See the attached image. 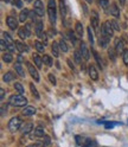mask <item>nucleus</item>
Instances as JSON below:
<instances>
[{"label": "nucleus", "mask_w": 128, "mask_h": 147, "mask_svg": "<svg viewBox=\"0 0 128 147\" xmlns=\"http://www.w3.org/2000/svg\"><path fill=\"white\" fill-rule=\"evenodd\" d=\"M23 126V122H22V119L18 117V116H13L10 121L7 123V127L12 133L17 132L18 129H20V127Z\"/></svg>", "instance_id": "20e7f679"}, {"label": "nucleus", "mask_w": 128, "mask_h": 147, "mask_svg": "<svg viewBox=\"0 0 128 147\" xmlns=\"http://www.w3.org/2000/svg\"><path fill=\"white\" fill-rule=\"evenodd\" d=\"M59 11L62 14V18H64L68 13V7H67V3L65 0H59Z\"/></svg>", "instance_id": "6ab92c4d"}, {"label": "nucleus", "mask_w": 128, "mask_h": 147, "mask_svg": "<svg viewBox=\"0 0 128 147\" xmlns=\"http://www.w3.org/2000/svg\"><path fill=\"white\" fill-rule=\"evenodd\" d=\"M116 50H115V48H109L108 49V56H109V58H110L113 62H115L116 61Z\"/></svg>", "instance_id": "cd10ccee"}, {"label": "nucleus", "mask_w": 128, "mask_h": 147, "mask_svg": "<svg viewBox=\"0 0 128 147\" xmlns=\"http://www.w3.org/2000/svg\"><path fill=\"white\" fill-rule=\"evenodd\" d=\"M26 1H27V3H32V1H33V0H26Z\"/></svg>", "instance_id": "13d9d810"}, {"label": "nucleus", "mask_w": 128, "mask_h": 147, "mask_svg": "<svg viewBox=\"0 0 128 147\" xmlns=\"http://www.w3.org/2000/svg\"><path fill=\"white\" fill-rule=\"evenodd\" d=\"M6 25L8 26V29L15 31L18 29V20L15 19L14 17L8 16V17H6Z\"/></svg>", "instance_id": "6e6552de"}, {"label": "nucleus", "mask_w": 128, "mask_h": 147, "mask_svg": "<svg viewBox=\"0 0 128 147\" xmlns=\"http://www.w3.org/2000/svg\"><path fill=\"white\" fill-rule=\"evenodd\" d=\"M23 62H24L23 56H22V55H18V56H17V63H23Z\"/></svg>", "instance_id": "8fccbe9b"}, {"label": "nucleus", "mask_w": 128, "mask_h": 147, "mask_svg": "<svg viewBox=\"0 0 128 147\" xmlns=\"http://www.w3.org/2000/svg\"><path fill=\"white\" fill-rule=\"evenodd\" d=\"M14 89L18 91V93H19V94H24L25 93V89H24V87H23V84L22 83H19V82H15V83H14Z\"/></svg>", "instance_id": "72a5a7b5"}, {"label": "nucleus", "mask_w": 128, "mask_h": 147, "mask_svg": "<svg viewBox=\"0 0 128 147\" xmlns=\"http://www.w3.org/2000/svg\"><path fill=\"white\" fill-rule=\"evenodd\" d=\"M91 52H93V55H94V57H95V61H96V63H97V65L101 68V69H104V64H103L101 57L98 56V53H97L95 50H91Z\"/></svg>", "instance_id": "a878e982"}, {"label": "nucleus", "mask_w": 128, "mask_h": 147, "mask_svg": "<svg viewBox=\"0 0 128 147\" xmlns=\"http://www.w3.org/2000/svg\"><path fill=\"white\" fill-rule=\"evenodd\" d=\"M4 98H5V89L1 88V89H0V100L3 101Z\"/></svg>", "instance_id": "de8ad7c7"}, {"label": "nucleus", "mask_w": 128, "mask_h": 147, "mask_svg": "<svg viewBox=\"0 0 128 147\" xmlns=\"http://www.w3.org/2000/svg\"><path fill=\"white\" fill-rule=\"evenodd\" d=\"M82 7H83V12H84V14H88V8H87V5L84 4V3H82Z\"/></svg>", "instance_id": "3c124183"}, {"label": "nucleus", "mask_w": 128, "mask_h": 147, "mask_svg": "<svg viewBox=\"0 0 128 147\" xmlns=\"http://www.w3.org/2000/svg\"><path fill=\"white\" fill-rule=\"evenodd\" d=\"M13 5H14L15 7H18V8H22V7H23V1H22V0H14Z\"/></svg>", "instance_id": "c03bdc74"}, {"label": "nucleus", "mask_w": 128, "mask_h": 147, "mask_svg": "<svg viewBox=\"0 0 128 147\" xmlns=\"http://www.w3.org/2000/svg\"><path fill=\"white\" fill-rule=\"evenodd\" d=\"M68 64H69V65H70V68H71L72 70H74V69H75V68H74V64H72V63H71V61H70V59H68Z\"/></svg>", "instance_id": "603ef678"}, {"label": "nucleus", "mask_w": 128, "mask_h": 147, "mask_svg": "<svg viewBox=\"0 0 128 147\" xmlns=\"http://www.w3.org/2000/svg\"><path fill=\"white\" fill-rule=\"evenodd\" d=\"M114 31L115 30H114L110 20H106L101 26V36L102 37H108V38H110V37H113V34H114Z\"/></svg>", "instance_id": "7ed1b4c3"}, {"label": "nucleus", "mask_w": 128, "mask_h": 147, "mask_svg": "<svg viewBox=\"0 0 128 147\" xmlns=\"http://www.w3.org/2000/svg\"><path fill=\"white\" fill-rule=\"evenodd\" d=\"M13 80H15V75H14L12 71H7V72L4 74V76H3V81H4V82L8 83V82H11V81H13Z\"/></svg>", "instance_id": "4be33fe9"}, {"label": "nucleus", "mask_w": 128, "mask_h": 147, "mask_svg": "<svg viewBox=\"0 0 128 147\" xmlns=\"http://www.w3.org/2000/svg\"><path fill=\"white\" fill-rule=\"evenodd\" d=\"M75 32H76V34L79 37V38H82V37H83L84 30H83V25H82L81 22H77V23H76V25H75Z\"/></svg>", "instance_id": "5701e85b"}, {"label": "nucleus", "mask_w": 128, "mask_h": 147, "mask_svg": "<svg viewBox=\"0 0 128 147\" xmlns=\"http://www.w3.org/2000/svg\"><path fill=\"white\" fill-rule=\"evenodd\" d=\"M26 147H36V145H30V146H26Z\"/></svg>", "instance_id": "4d7b16f0"}, {"label": "nucleus", "mask_w": 128, "mask_h": 147, "mask_svg": "<svg viewBox=\"0 0 128 147\" xmlns=\"http://www.w3.org/2000/svg\"><path fill=\"white\" fill-rule=\"evenodd\" d=\"M32 129H33V125L32 123H23V126L20 127V132H22L23 135L29 134Z\"/></svg>", "instance_id": "2eb2a0df"}, {"label": "nucleus", "mask_w": 128, "mask_h": 147, "mask_svg": "<svg viewBox=\"0 0 128 147\" xmlns=\"http://www.w3.org/2000/svg\"><path fill=\"white\" fill-rule=\"evenodd\" d=\"M37 17H38V14L34 12V10H33V11H30V16H29V18H30V19H31L33 23H37V22H38V20H37Z\"/></svg>", "instance_id": "4c0bfd02"}, {"label": "nucleus", "mask_w": 128, "mask_h": 147, "mask_svg": "<svg viewBox=\"0 0 128 147\" xmlns=\"http://www.w3.org/2000/svg\"><path fill=\"white\" fill-rule=\"evenodd\" d=\"M15 47H17V50L19 51L20 53H23V52H27V51H29V47H27L26 44L22 43V42H15Z\"/></svg>", "instance_id": "b1692460"}, {"label": "nucleus", "mask_w": 128, "mask_h": 147, "mask_svg": "<svg viewBox=\"0 0 128 147\" xmlns=\"http://www.w3.org/2000/svg\"><path fill=\"white\" fill-rule=\"evenodd\" d=\"M32 59L36 64V67H37L38 69H42V63H43V57H40L38 53H33L32 55Z\"/></svg>", "instance_id": "aec40b11"}, {"label": "nucleus", "mask_w": 128, "mask_h": 147, "mask_svg": "<svg viewBox=\"0 0 128 147\" xmlns=\"http://www.w3.org/2000/svg\"><path fill=\"white\" fill-rule=\"evenodd\" d=\"M82 58H83V56H82V53H81V50H75V52H74V61L77 64H82Z\"/></svg>", "instance_id": "bb28decb"}, {"label": "nucleus", "mask_w": 128, "mask_h": 147, "mask_svg": "<svg viewBox=\"0 0 128 147\" xmlns=\"http://www.w3.org/2000/svg\"><path fill=\"white\" fill-rule=\"evenodd\" d=\"M122 59H123L125 65L128 67V49H125V51L122 52Z\"/></svg>", "instance_id": "e433bc0d"}, {"label": "nucleus", "mask_w": 128, "mask_h": 147, "mask_svg": "<svg viewBox=\"0 0 128 147\" xmlns=\"http://www.w3.org/2000/svg\"><path fill=\"white\" fill-rule=\"evenodd\" d=\"M34 135H36V136H38V138H40V136H45L43 126H38L37 128H36V129H34Z\"/></svg>", "instance_id": "7c9ffc66"}, {"label": "nucleus", "mask_w": 128, "mask_h": 147, "mask_svg": "<svg viewBox=\"0 0 128 147\" xmlns=\"http://www.w3.org/2000/svg\"><path fill=\"white\" fill-rule=\"evenodd\" d=\"M29 16H30V11L27 10V8H23L20 11V14H19V22L25 23L27 19H29Z\"/></svg>", "instance_id": "4468645a"}, {"label": "nucleus", "mask_w": 128, "mask_h": 147, "mask_svg": "<svg viewBox=\"0 0 128 147\" xmlns=\"http://www.w3.org/2000/svg\"><path fill=\"white\" fill-rule=\"evenodd\" d=\"M48 14L49 19L52 24L56 23L57 19V7H56V0H49L48 1Z\"/></svg>", "instance_id": "f03ea898"}, {"label": "nucleus", "mask_w": 128, "mask_h": 147, "mask_svg": "<svg viewBox=\"0 0 128 147\" xmlns=\"http://www.w3.org/2000/svg\"><path fill=\"white\" fill-rule=\"evenodd\" d=\"M33 10L38 14V17H44L45 11H44V5L42 3V0H36L34 4H33Z\"/></svg>", "instance_id": "0eeeda50"}, {"label": "nucleus", "mask_w": 128, "mask_h": 147, "mask_svg": "<svg viewBox=\"0 0 128 147\" xmlns=\"http://www.w3.org/2000/svg\"><path fill=\"white\" fill-rule=\"evenodd\" d=\"M95 146H96L95 141H88L87 144H84V147H95Z\"/></svg>", "instance_id": "49530a36"}, {"label": "nucleus", "mask_w": 128, "mask_h": 147, "mask_svg": "<svg viewBox=\"0 0 128 147\" xmlns=\"http://www.w3.org/2000/svg\"><path fill=\"white\" fill-rule=\"evenodd\" d=\"M93 29H97L98 27V16H97V13L95 12V11H93L91 12V25H90Z\"/></svg>", "instance_id": "a211bd4d"}, {"label": "nucleus", "mask_w": 128, "mask_h": 147, "mask_svg": "<svg viewBox=\"0 0 128 147\" xmlns=\"http://www.w3.org/2000/svg\"><path fill=\"white\" fill-rule=\"evenodd\" d=\"M8 105L13 107H25L27 105V98L20 95H12L8 100Z\"/></svg>", "instance_id": "f257e3e1"}, {"label": "nucleus", "mask_w": 128, "mask_h": 147, "mask_svg": "<svg viewBox=\"0 0 128 147\" xmlns=\"http://www.w3.org/2000/svg\"><path fill=\"white\" fill-rule=\"evenodd\" d=\"M0 45H1V50H3V51H6V50H8V45H7V43H6L4 39H1V40H0Z\"/></svg>", "instance_id": "37998d69"}, {"label": "nucleus", "mask_w": 128, "mask_h": 147, "mask_svg": "<svg viewBox=\"0 0 128 147\" xmlns=\"http://www.w3.org/2000/svg\"><path fill=\"white\" fill-rule=\"evenodd\" d=\"M110 22H112V25H113V27H114V30H115V31H120V24L117 23V20H116V19H112Z\"/></svg>", "instance_id": "a19ab883"}, {"label": "nucleus", "mask_w": 128, "mask_h": 147, "mask_svg": "<svg viewBox=\"0 0 128 147\" xmlns=\"http://www.w3.org/2000/svg\"><path fill=\"white\" fill-rule=\"evenodd\" d=\"M43 63L46 64L48 67H51L52 65V58L49 56V55H44L43 56Z\"/></svg>", "instance_id": "f704fd0d"}, {"label": "nucleus", "mask_w": 128, "mask_h": 147, "mask_svg": "<svg viewBox=\"0 0 128 147\" xmlns=\"http://www.w3.org/2000/svg\"><path fill=\"white\" fill-rule=\"evenodd\" d=\"M34 48L37 50V52H44V48H45V44L44 43H40V42H34Z\"/></svg>", "instance_id": "c756f323"}, {"label": "nucleus", "mask_w": 128, "mask_h": 147, "mask_svg": "<svg viewBox=\"0 0 128 147\" xmlns=\"http://www.w3.org/2000/svg\"><path fill=\"white\" fill-rule=\"evenodd\" d=\"M36 113H37V109H36L34 107H32V106H26L23 109V115H25V116H32Z\"/></svg>", "instance_id": "f8f14e48"}, {"label": "nucleus", "mask_w": 128, "mask_h": 147, "mask_svg": "<svg viewBox=\"0 0 128 147\" xmlns=\"http://www.w3.org/2000/svg\"><path fill=\"white\" fill-rule=\"evenodd\" d=\"M68 36H69V38H70V40H71V43H72V44H76V42H77V39H76V37H75V34H74V32H71V31H69V32H68Z\"/></svg>", "instance_id": "79ce46f5"}, {"label": "nucleus", "mask_w": 128, "mask_h": 147, "mask_svg": "<svg viewBox=\"0 0 128 147\" xmlns=\"http://www.w3.org/2000/svg\"><path fill=\"white\" fill-rule=\"evenodd\" d=\"M3 61H4L5 63H11V62L13 61L12 53H10V52H5V53L3 55Z\"/></svg>", "instance_id": "2f4dec72"}, {"label": "nucleus", "mask_w": 128, "mask_h": 147, "mask_svg": "<svg viewBox=\"0 0 128 147\" xmlns=\"http://www.w3.org/2000/svg\"><path fill=\"white\" fill-rule=\"evenodd\" d=\"M3 1H4V3H10L11 0H3Z\"/></svg>", "instance_id": "6e6d98bb"}, {"label": "nucleus", "mask_w": 128, "mask_h": 147, "mask_svg": "<svg viewBox=\"0 0 128 147\" xmlns=\"http://www.w3.org/2000/svg\"><path fill=\"white\" fill-rule=\"evenodd\" d=\"M79 50H81V53L83 56V59L84 61H89L90 58V55H89V50H88V47L84 42H81V47H79Z\"/></svg>", "instance_id": "1a4fd4ad"}, {"label": "nucleus", "mask_w": 128, "mask_h": 147, "mask_svg": "<svg viewBox=\"0 0 128 147\" xmlns=\"http://www.w3.org/2000/svg\"><path fill=\"white\" fill-rule=\"evenodd\" d=\"M25 64H26L27 70H29V72H30L31 77L34 80V82H39V81H40V76H39V72H38V70L36 69V68L32 65V64H31L30 62H25Z\"/></svg>", "instance_id": "39448f33"}, {"label": "nucleus", "mask_w": 128, "mask_h": 147, "mask_svg": "<svg viewBox=\"0 0 128 147\" xmlns=\"http://www.w3.org/2000/svg\"><path fill=\"white\" fill-rule=\"evenodd\" d=\"M49 80H50V82L55 86L56 84V77H55V75H52V74H49Z\"/></svg>", "instance_id": "a18cd8bd"}, {"label": "nucleus", "mask_w": 128, "mask_h": 147, "mask_svg": "<svg viewBox=\"0 0 128 147\" xmlns=\"http://www.w3.org/2000/svg\"><path fill=\"white\" fill-rule=\"evenodd\" d=\"M7 110H8V105H1V109H0V114H1V116H5L6 113H7Z\"/></svg>", "instance_id": "58836bf2"}, {"label": "nucleus", "mask_w": 128, "mask_h": 147, "mask_svg": "<svg viewBox=\"0 0 128 147\" xmlns=\"http://www.w3.org/2000/svg\"><path fill=\"white\" fill-rule=\"evenodd\" d=\"M18 36H19L20 39H26L31 36V30H30V25H25L22 26L19 30H18Z\"/></svg>", "instance_id": "423d86ee"}, {"label": "nucleus", "mask_w": 128, "mask_h": 147, "mask_svg": "<svg viewBox=\"0 0 128 147\" xmlns=\"http://www.w3.org/2000/svg\"><path fill=\"white\" fill-rule=\"evenodd\" d=\"M88 74H89V76H90L91 80L97 81V78H98V72H97V70H96V68H95L94 64H90V65L88 67Z\"/></svg>", "instance_id": "9d476101"}, {"label": "nucleus", "mask_w": 128, "mask_h": 147, "mask_svg": "<svg viewBox=\"0 0 128 147\" xmlns=\"http://www.w3.org/2000/svg\"><path fill=\"white\" fill-rule=\"evenodd\" d=\"M115 50L120 53L125 51V42L121 38H115Z\"/></svg>", "instance_id": "9b49d317"}, {"label": "nucleus", "mask_w": 128, "mask_h": 147, "mask_svg": "<svg viewBox=\"0 0 128 147\" xmlns=\"http://www.w3.org/2000/svg\"><path fill=\"white\" fill-rule=\"evenodd\" d=\"M59 49H61V51H63V52H68L69 51V47L67 45V43H65V40H64L63 38L59 40Z\"/></svg>", "instance_id": "c85d7f7f"}, {"label": "nucleus", "mask_w": 128, "mask_h": 147, "mask_svg": "<svg viewBox=\"0 0 128 147\" xmlns=\"http://www.w3.org/2000/svg\"><path fill=\"white\" fill-rule=\"evenodd\" d=\"M109 40H110V38H108V37H102V36H100V39H98V45H100V48L106 49V48L108 47V44H109Z\"/></svg>", "instance_id": "412c9836"}, {"label": "nucleus", "mask_w": 128, "mask_h": 147, "mask_svg": "<svg viewBox=\"0 0 128 147\" xmlns=\"http://www.w3.org/2000/svg\"><path fill=\"white\" fill-rule=\"evenodd\" d=\"M109 12H110V14L115 18H120V10H119V7L116 4H112L110 7H109Z\"/></svg>", "instance_id": "dca6fc26"}, {"label": "nucleus", "mask_w": 128, "mask_h": 147, "mask_svg": "<svg viewBox=\"0 0 128 147\" xmlns=\"http://www.w3.org/2000/svg\"><path fill=\"white\" fill-rule=\"evenodd\" d=\"M44 138H45V141H44V146H49V145H50V138H49V136H46V135H45Z\"/></svg>", "instance_id": "09e8293b"}, {"label": "nucleus", "mask_w": 128, "mask_h": 147, "mask_svg": "<svg viewBox=\"0 0 128 147\" xmlns=\"http://www.w3.org/2000/svg\"><path fill=\"white\" fill-rule=\"evenodd\" d=\"M30 89H31V93L33 94V96L37 98V100H39V97H40V96H39V93H38L37 88L34 87V83H33V82H32V83H30Z\"/></svg>", "instance_id": "473e14b6"}, {"label": "nucleus", "mask_w": 128, "mask_h": 147, "mask_svg": "<svg viewBox=\"0 0 128 147\" xmlns=\"http://www.w3.org/2000/svg\"><path fill=\"white\" fill-rule=\"evenodd\" d=\"M59 44L57 43V42H53L52 43V45H51V52H52V55L55 57H58L59 56Z\"/></svg>", "instance_id": "393cba45"}, {"label": "nucleus", "mask_w": 128, "mask_h": 147, "mask_svg": "<svg viewBox=\"0 0 128 147\" xmlns=\"http://www.w3.org/2000/svg\"><path fill=\"white\" fill-rule=\"evenodd\" d=\"M88 37H89V42L91 43V45L94 44V34H93V31H91V26H88Z\"/></svg>", "instance_id": "c9c22d12"}, {"label": "nucleus", "mask_w": 128, "mask_h": 147, "mask_svg": "<svg viewBox=\"0 0 128 147\" xmlns=\"http://www.w3.org/2000/svg\"><path fill=\"white\" fill-rule=\"evenodd\" d=\"M98 4H100V6H101L102 8H104V10H107L108 6H109V1H108V0H100Z\"/></svg>", "instance_id": "ea45409f"}, {"label": "nucleus", "mask_w": 128, "mask_h": 147, "mask_svg": "<svg viewBox=\"0 0 128 147\" xmlns=\"http://www.w3.org/2000/svg\"><path fill=\"white\" fill-rule=\"evenodd\" d=\"M119 1H120L121 5H125V4H126V0H119Z\"/></svg>", "instance_id": "864d4df0"}, {"label": "nucleus", "mask_w": 128, "mask_h": 147, "mask_svg": "<svg viewBox=\"0 0 128 147\" xmlns=\"http://www.w3.org/2000/svg\"><path fill=\"white\" fill-rule=\"evenodd\" d=\"M34 30H36V33H37V36L40 38L42 34L44 33V24H43V22H42V20H38L37 23H36Z\"/></svg>", "instance_id": "ddd939ff"}, {"label": "nucleus", "mask_w": 128, "mask_h": 147, "mask_svg": "<svg viewBox=\"0 0 128 147\" xmlns=\"http://www.w3.org/2000/svg\"><path fill=\"white\" fill-rule=\"evenodd\" d=\"M14 69H15V72L18 74V75H19L20 77H23V78H25L26 74H25V70H24V68L22 65V63H15L14 64Z\"/></svg>", "instance_id": "f3484780"}, {"label": "nucleus", "mask_w": 128, "mask_h": 147, "mask_svg": "<svg viewBox=\"0 0 128 147\" xmlns=\"http://www.w3.org/2000/svg\"><path fill=\"white\" fill-rule=\"evenodd\" d=\"M86 1L89 3V4H91V3H93V0H86Z\"/></svg>", "instance_id": "5fc2aeb1"}]
</instances>
